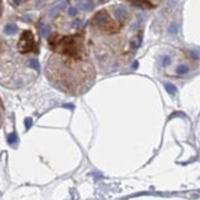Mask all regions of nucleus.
Returning a JSON list of instances; mask_svg holds the SVG:
<instances>
[{
  "label": "nucleus",
  "mask_w": 200,
  "mask_h": 200,
  "mask_svg": "<svg viewBox=\"0 0 200 200\" xmlns=\"http://www.w3.org/2000/svg\"><path fill=\"white\" fill-rule=\"evenodd\" d=\"M49 45L53 54L47 61L45 74L52 86L68 96L87 93L95 85L97 70L85 36L57 34L49 39Z\"/></svg>",
  "instance_id": "1"
},
{
  "label": "nucleus",
  "mask_w": 200,
  "mask_h": 200,
  "mask_svg": "<svg viewBox=\"0 0 200 200\" xmlns=\"http://www.w3.org/2000/svg\"><path fill=\"white\" fill-rule=\"evenodd\" d=\"M69 14L71 16H74V15H76V9H74V7H71V9H69Z\"/></svg>",
  "instance_id": "8"
},
{
  "label": "nucleus",
  "mask_w": 200,
  "mask_h": 200,
  "mask_svg": "<svg viewBox=\"0 0 200 200\" xmlns=\"http://www.w3.org/2000/svg\"><path fill=\"white\" fill-rule=\"evenodd\" d=\"M160 66L163 69V75L167 78L183 79L194 74L198 63L188 54H178L176 57L165 54L160 57Z\"/></svg>",
  "instance_id": "2"
},
{
  "label": "nucleus",
  "mask_w": 200,
  "mask_h": 200,
  "mask_svg": "<svg viewBox=\"0 0 200 200\" xmlns=\"http://www.w3.org/2000/svg\"><path fill=\"white\" fill-rule=\"evenodd\" d=\"M49 33H51V28H49V26H42V34L43 37H49Z\"/></svg>",
  "instance_id": "6"
},
{
  "label": "nucleus",
  "mask_w": 200,
  "mask_h": 200,
  "mask_svg": "<svg viewBox=\"0 0 200 200\" xmlns=\"http://www.w3.org/2000/svg\"><path fill=\"white\" fill-rule=\"evenodd\" d=\"M123 1L130 4L131 6H135L141 10H151L160 6L165 0H123Z\"/></svg>",
  "instance_id": "4"
},
{
  "label": "nucleus",
  "mask_w": 200,
  "mask_h": 200,
  "mask_svg": "<svg viewBox=\"0 0 200 200\" xmlns=\"http://www.w3.org/2000/svg\"><path fill=\"white\" fill-rule=\"evenodd\" d=\"M12 1H14V4H15V5H17V6H19L20 4H21V0H12Z\"/></svg>",
  "instance_id": "9"
},
{
  "label": "nucleus",
  "mask_w": 200,
  "mask_h": 200,
  "mask_svg": "<svg viewBox=\"0 0 200 200\" xmlns=\"http://www.w3.org/2000/svg\"><path fill=\"white\" fill-rule=\"evenodd\" d=\"M4 32H5V34H15L17 32V26L16 25H12V24H9L5 26V28H4Z\"/></svg>",
  "instance_id": "5"
},
{
  "label": "nucleus",
  "mask_w": 200,
  "mask_h": 200,
  "mask_svg": "<svg viewBox=\"0 0 200 200\" xmlns=\"http://www.w3.org/2000/svg\"><path fill=\"white\" fill-rule=\"evenodd\" d=\"M19 51L22 54L26 53H31V52H36L37 51V45H36V41H34V36L31 31H24L21 34V37L19 39Z\"/></svg>",
  "instance_id": "3"
},
{
  "label": "nucleus",
  "mask_w": 200,
  "mask_h": 200,
  "mask_svg": "<svg viewBox=\"0 0 200 200\" xmlns=\"http://www.w3.org/2000/svg\"><path fill=\"white\" fill-rule=\"evenodd\" d=\"M3 119H4V106H3L1 99H0V126H1Z\"/></svg>",
  "instance_id": "7"
}]
</instances>
